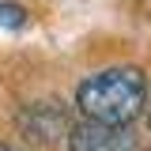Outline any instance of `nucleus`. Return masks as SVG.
Instances as JSON below:
<instances>
[{"instance_id": "3", "label": "nucleus", "mask_w": 151, "mask_h": 151, "mask_svg": "<svg viewBox=\"0 0 151 151\" xmlns=\"http://www.w3.org/2000/svg\"><path fill=\"white\" fill-rule=\"evenodd\" d=\"M0 23L12 27V30H19L27 23V15H23V8H15V4H0Z\"/></svg>"}, {"instance_id": "2", "label": "nucleus", "mask_w": 151, "mask_h": 151, "mask_svg": "<svg viewBox=\"0 0 151 151\" xmlns=\"http://www.w3.org/2000/svg\"><path fill=\"white\" fill-rule=\"evenodd\" d=\"M72 151H136V147H132V136L125 129L87 121L72 132Z\"/></svg>"}, {"instance_id": "4", "label": "nucleus", "mask_w": 151, "mask_h": 151, "mask_svg": "<svg viewBox=\"0 0 151 151\" xmlns=\"http://www.w3.org/2000/svg\"><path fill=\"white\" fill-rule=\"evenodd\" d=\"M0 151H12V147H0Z\"/></svg>"}, {"instance_id": "1", "label": "nucleus", "mask_w": 151, "mask_h": 151, "mask_svg": "<svg viewBox=\"0 0 151 151\" xmlns=\"http://www.w3.org/2000/svg\"><path fill=\"white\" fill-rule=\"evenodd\" d=\"M144 98H147L144 72H136V68H106V72H98V76L79 83L76 106H79V113L87 121L125 129L144 110Z\"/></svg>"}]
</instances>
